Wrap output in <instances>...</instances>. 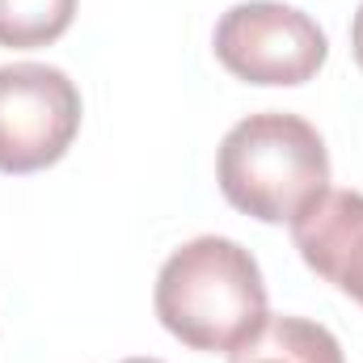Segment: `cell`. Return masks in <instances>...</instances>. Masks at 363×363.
Returning a JSON list of instances; mask_svg holds the SVG:
<instances>
[{
  "mask_svg": "<svg viewBox=\"0 0 363 363\" xmlns=\"http://www.w3.org/2000/svg\"><path fill=\"white\" fill-rule=\"evenodd\" d=\"M161 325L190 351L233 355L267 325V283L233 237H194L165 258L152 291Z\"/></svg>",
  "mask_w": 363,
  "mask_h": 363,
  "instance_id": "obj_1",
  "label": "cell"
},
{
  "mask_svg": "<svg viewBox=\"0 0 363 363\" xmlns=\"http://www.w3.org/2000/svg\"><path fill=\"white\" fill-rule=\"evenodd\" d=\"M216 178L237 211L262 224H291L313 199L330 190V152L308 118L262 110L224 135Z\"/></svg>",
  "mask_w": 363,
  "mask_h": 363,
  "instance_id": "obj_2",
  "label": "cell"
},
{
  "mask_svg": "<svg viewBox=\"0 0 363 363\" xmlns=\"http://www.w3.org/2000/svg\"><path fill=\"white\" fill-rule=\"evenodd\" d=\"M216 60L245 85H304L330 55L325 30L279 0L233 4L216 26Z\"/></svg>",
  "mask_w": 363,
  "mask_h": 363,
  "instance_id": "obj_3",
  "label": "cell"
},
{
  "mask_svg": "<svg viewBox=\"0 0 363 363\" xmlns=\"http://www.w3.org/2000/svg\"><path fill=\"white\" fill-rule=\"evenodd\" d=\"M81 131V89L51 64L0 68V174L55 165Z\"/></svg>",
  "mask_w": 363,
  "mask_h": 363,
  "instance_id": "obj_4",
  "label": "cell"
},
{
  "mask_svg": "<svg viewBox=\"0 0 363 363\" xmlns=\"http://www.w3.org/2000/svg\"><path fill=\"white\" fill-rule=\"evenodd\" d=\"M291 241L304 267L363 304V194L325 190L291 220Z\"/></svg>",
  "mask_w": 363,
  "mask_h": 363,
  "instance_id": "obj_5",
  "label": "cell"
},
{
  "mask_svg": "<svg viewBox=\"0 0 363 363\" xmlns=\"http://www.w3.org/2000/svg\"><path fill=\"white\" fill-rule=\"evenodd\" d=\"M228 363H347L338 338L304 317H267V325L241 342Z\"/></svg>",
  "mask_w": 363,
  "mask_h": 363,
  "instance_id": "obj_6",
  "label": "cell"
},
{
  "mask_svg": "<svg viewBox=\"0 0 363 363\" xmlns=\"http://www.w3.org/2000/svg\"><path fill=\"white\" fill-rule=\"evenodd\" d=\"M77 17V0H0V47L34 51L64 38Z\"/></svg>",
  "mask_w": 363,
  "mask_h": 363,
  "instance_id": "obj_7",
  "label": "cell"
},
{
  "mask_svg": "<svg viewBox=\"0 0 363 363\" xmlns=\"http://www.w3.org/2000/svg\"><path fill=\"white\" fill-rule=\"evenodd\" d=\"M351 51H355V64L363 72V4L355 9V21H351Z\"/></svg>",
  "mask_w": 363,
  "mask_h": 363,
  "instance_id": "obj_8",
  "label": "cell"
},
{
  "mask_svg": "<svg viewBox=\"0 0 363 363\" xmlns=\"http://www.w3.org/2000/svg\"><path fill=\"white\" fill-rule=\"evenodd\" d=\"M123 363H161V359H123Z\"/></svg>",
  "mask_w": 363,
  "mask_h": 363,
  "instance_id": "obj_9",
  "label": "cell"
}]
</instances>
